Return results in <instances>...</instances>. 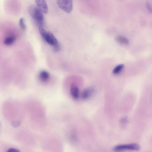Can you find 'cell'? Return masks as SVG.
Segmentation results:
<instances>
[{
	"instance_id": "obj_1",
	"label": "cell",
	"mask_w": 152,
	"mask_h": 152,
	"mask_svg": "<svg viewBox=\"0 0 152 152\" xmlns=\"http://www.w3.org/2000/svg\"><path fill=\"white\" fill-rule=\"evenodd\" d=\"M40 34L45 41L50 45L54 46L58 43L54 35L49 32H46L43 27L39 28Z\"/></svg>"
},
{
	"instance_id": "obj_2",
	"label": "cell",
	"mask_w": 152,
	"mask_h": 152,
	"mask_svg": "<svg viewBox=\"0 0 152 152\" xmlns=\"http://www.w3.org/2000/svg\"><path fill=\"white\" fill-rule=\"evenodd\" d=\"M29 12L37 23L43 22V13L37 8L35 6H31L29 10Z\"/></svg>"
},
{
	"instance_id": "obj_3",
	"label": "cell",
	"mask_w": 152,
	"mask_h": 152,
	"mask_svg": "<svg viewBox=\"0 0 152 152\" xmlns=\"http://www.w3.org/2000/svg\"><path fill=\"white\" fill-rule=\"evenodd\" d=\"M140 147L138 144L132 143L128 144L120 145L116 146L114 148L115 151L124 150H132L138 151L140 150Z\"/></svg>"
},
{
	"instance_id": "obj_4",
	"label": "cell",
	"mask_w": 152,
	"mask_h": 152,
	"mask_svg": "<svg viewBox=\"0 0 152 152\" xmlns=\"http://www.w3.org/2000/svg\"><path fill=\"white\" fill-rule=\"evenodd\" d=\"M57 4L62 10L68 13H71L73 10V3L72 1H58Z\"/></svg>"
},
{
	"instance_id": "obj_5",
	"label": "cell",
	"mask_w": 152,
	"mask_h": 152,
	"mask_svg": "<svg viewBox=\"0 0 152 152\" xmlns=\"http://www.w3.org/2000/svg\"><path fill=\"white\" fill-rule=\"evenodd\" d=\"M36 3L37 8L42 13L47 14L48 12V9L46 2L45 1H36Z\"/></svg>"
},
{
	"instance_id": "obj_6",
	"label": "cell",
	"mask_w": 152,
	"mask_h": 152,
	"mask_svg": "<svg viewBox=\"0 0 152 152\" xmlns=\"http://www.w3.org/2000/svg\"><path fill=\"white\" fill-rule=\"evenodd\" d=\"M70 93L73 98L77 100L80 97V91L79 88L75 84H72L70 87Z\"/></svg>"
},
{
	"instance_id": "obj_7",
	"label": "cell",
	"mask_w": 152,
	"mask_h": 152,
	"mask_svg": "<svg viewBox=\"0 0 152 152\" xmlns=\"http://www.w3.org/2000/svg\"><path fill=\"white\" fill-rule=\"evenodd\" d=\"M50 78L49 73L45 71H43L40 72L38 75L39 79L43 83L48 82Z\"/></svg>"
},
{
	"instance_id": "obj_8",
	"label": "cell",
	"mask_w": 152,
	"mask_h": 152,
	"mask_svg": "<svg viewBox=\"0 0 152 152\" xmlns=\"http://www.w3.org/2000/svg\"><path fill=\"white\" fill-rule=\"evenodd\" d=\"M94 89L93 87H89L85 89L81 94L82 98L83 99H86L89 98L93 94Z\"/></svg>"
},
{
	"instance_id": "obj_9",
	"label": "cell",
	"mask_w": 152,
	"mask_h": 152,
	"mask_svg": "<svg viewBox=\"0 0 152 152\" xmlns=\"http://www.w3.org/2000/svg\"><path fill=\"white\" fill-rule=\"evenodd\" d=\"M116 39L117 42L122 44H127L129 43L128 39L122 36H118L117 37Z\"/></svg>"
},
{
	"instance_id": "obj_10",
	"label": "cell",
	"mask_w": 152,
	"mask_h": 152,
	"mask_svg": "<svg viewBox=\"0 0 152 152\" xmlns=\"http://www.w3.org/2000/svg\"><path fill=\"white\" fill-rule=\"evenodd\" d=\"M15 39L14 37H8L4 40V43L6 45H11L14 42Z\"/></svg>"
},
{
	"instance_id": "obj_11",
	"label": "cell",
	"mask_w": 152,
	"mask_h": 152,
	"mask_svg": "<svg viewBox=\"0 0 152 152\" xmlns=\"http://www.w3.org/2000/svg\"><path fill=\"white\" fill-rule=\"evenodd\" d=\"M124 65L123 64H120L115 67L113 70V73L114 74H117L119 73L123 69Z\"/></svg>"
},
{
	"instance_id": "obj_12",
	"label": "cell",
	"mask_w": 152,
	"mask_h": 152,
	"mask_svg": "<svg viewBox=\"0 0 152 152\" xmlns=\"http://www.w3.org/2000/svg\"><path fill=\"white\" fill-rule=\"evenodd\" d=\"M19 24L21 28L23 30H24L26 28V26L24 23V19L21 18L19 21Z\"/></svg>"
},
{
	"instance_id": "obj_13",
	"label": "cell",
	"mask_w": 152,
	"mask_h": 152,
	"mask_svg": "<svg viewBox=\"0 0 152 152\" xmlns=\"http://www.w3.org/2000/svg\"><path fill=\"white\" fill-rule=\"evenodd\" d=\"M71 134L70 138L72 140L75 142L77 141V138L76 133L75 132H73Z\"/></svg>"
},
{
	"instance_id": "obj_14",
	"label": "cell",
	"mask_w": 152,
	"mask_h": 152,
	"mask_svg": "<svg viewBox=\"0 0 152 152\" xmlns=\"http://www.w3.org/2000/svg\"><path fill=\"white\" fill-rule=\"evenodd\" d=\"M61 49V46L58 43L54 46V50L55 52H58Z\"/></svg>"
},
{
	"instance_id": "obj_15",
	"label": "cell",
	"mask_w": 152,
	"mask_h": 152,
	"mask_svg": "<svg viewBox=\"0 0 152 152\" xmlns=\"http://www.w3.org/2000/svg\"><path fill=\"white\" fill-rule=\"evenodd\" d=\"M21 122L19 121H14L12 122V126L15 128L18 127L20 126Z\"/></svg>"
},
{
	"instance_id": "obj_16",
	"label": "cell",
	"mask_w": 152,
	"mask_h": 152,
	"mask_svg": "<svg viewBox=\"0 0 152 152\" xmlns=\"http://www.w3.org/2000/svg\"><path fill=\"white\" fill-rule=\"evenodd\" d=\"M7 152H20V151L17 149L11 148L9 149Z\"/></svg>"
},
{
	"instance_id": "obj_17",
	"label": "cell",
	"mask_w": 152,
	"mask_h": 152,
	"mask_svg": "<svg viewBox=\"0 0 152 152\" xmlns=\"http://www.w3.org/2000/svg\"><path fill=\"white\" fill-rule=\"evenodd\" d=\"M127 121V119L126 118H125L122 119L121 121V122L122 123V124H125L126 123Z\"/></svg>"
},
{
	"instance_id": "obj_18",
	"label": "cell",
	"mask_w": 152,
	"mask_h": 152,
	"mask_svg": "<svg viewBox=\"0 0 152 152\" xmlns=\"http://www.w3.org/2000/svg\"><path fill=\"white\" fill-rule=\"evenodd\" d=\"M146 6H147V7L148 8V10H149V11L150 12H151V7L148 3H147Z\"/></svg>"
}]
</instances>
